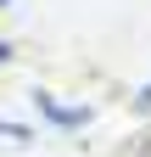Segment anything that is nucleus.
<instances>
[{
    "label": "nucleus",
    "mask_w": 151,
    "mask_h": 157,
    "mask_svg": "<svg viewBox=\"0 0 151 157\" xmlns=\"http://www.w3.org/2000/svg\"><path fill=\"white\" fill-rule=\"evenodd\" d=\"M28 101H34V112H39L50 129H62V135H79V129H90V118H95L90 107H67V101H56L50 90H34Z\"/></svg>",
    "instance_id": "obj_1"
},
{
    "label": "nucleus",
    "mask_w": 151,
    "mask_h": 157,
    "mask_svg": "<svg viewBox=\"0 0 151 157\" xmlns=\"http://www.w3.org/2000/svg\"><path fill=\"white\" fill-rule=\"evenodd\" d=\"M17 62V45H11V39H0V67H11Z\"/></svg>",
    "instance_id": "obj_4"
},
{
    "label": "nucleus",
    "mask_w": 151,
    "mask_h": 157,
    "mask_svg": "<svg viewBox=\"0 0 151 157\" xmlns=\"http://www.w3.org/2000/svg\"><path fill=\"white\" fill-rule=\"evenodd\" d=\"M0 6H11V0H0Z\"/></svg>",
    "instance_id": "obj_5"
},
{
    "label": "nucleus",
    "mask_w": 151,
    "mask_h": 157,
    "mask_svg": "<svg viewBox=\"0 0 151 157\" xmlns=\"http://www.w3.org/2000/svg\"><path fill=\"white\" fill-rule=\"evenodd\" d=\"M129 107H134L140 118H151V78H145V84H140V95H134V101H129Z\"/></svg>",
    "instance_id": "obj_3"
},
{
    "label": "nucleus",
    "mask_w": 151,
    "mask_h": 157,
    "mask_svg": "<svg viewBox=\"0 0 151 157\" xmlns=\"http://www.w3.org/2000/svg\"><path fill=\"white\" fill-rule=\"evenodd\" d=\"M0 140H17V146H34L39 135H34L28 124H11V118H0Z\"/></svg>",
    "instance_id": "obj_2"
}]
</instances>
